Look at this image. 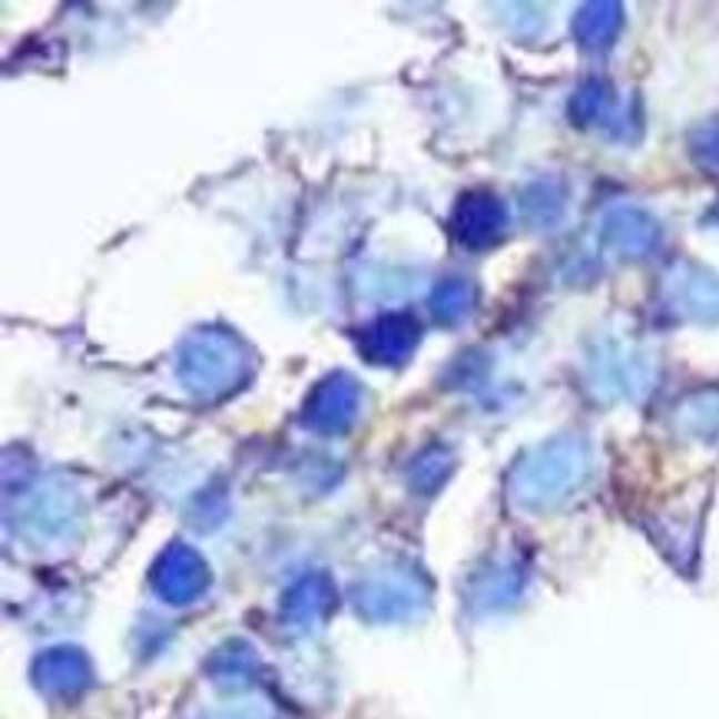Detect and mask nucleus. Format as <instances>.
<instances>
[{
  "label": "nucleus",
  "mask_w": 719,
  "mask_h": 719,
  "mask_svg": "<svg viewBox=\"0 0 719 719\" xmlns=\"http://www.w3.org/2000/svg\"><path fill=\"white\" fill-rule=\"evenodd\" d=\"M610 226H614L610 233L617 240H624L627 249H644V245H650V240H654V230L637 213H617Z\"/></svg>",
  "instance_id": "f03ea898"
},
{
  "label": "nucleus",
  "mask_w": 719,
  "mask_h": 719,
  "mask_svg": "<svg viewBox=\"0 0 719 719\" xmlns=\"http://www.w3.org/2000/svg\"><path fill=\"white\" fill-rule=\"evenodd\" d=\"M617 27H620V10H617L614 3L584 7L580 17H577V37H580L587 47H610Z\"/></svg>",
  "instance_id": "f257e3e1"
},
{
  "label": "nucleus",
  "mask_w": 719,
  "mask_h": 719,
  "mask_svg": "<svg viewBox=\"0 0 719 719\" xmlns=\"http://www.w3.org/2000/svg\"><path fill=\"white\" fill-rule=\"evenodd\" d=\"M693 153L713 170V166H719V123H707L703 130H697L693 133Z\"/></svg>",
  "instance_id": "7ed1b4c3"
}]
</instances>
